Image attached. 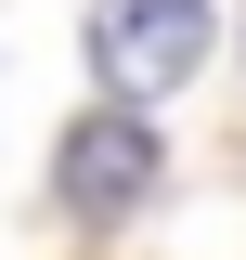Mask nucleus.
I'll use <instances>...</instances> for the list:
<instances>
[{"label": "nucleus", "mask_w": 246, "mask_h": 260, "mask_svg": "<svg viewBox=\"0 0 246 260\" xmlns=\"http://www.w3.org/2000/svg\"><path fill=\"white\" fill-rule=\"evenodd\" d=\"M208 52H220V13L208 0H104L91 13V65H104V91H130V104L182 91Z\"/></svg>", "instance_id": "1"}, {"label": "nucleus", "mask_w": 246, "mask_h": 260, "mask_svg": "<svg viewBox=\"0 0 246 260\" xmlns=\"http://www.w3.org/2000/svg\"><path fill=\"white\" fill-rule=\"evenodd\" d=\"M52 182H65L78 221H117V208H143V182H155V130L130 117V104H104V117H78L52 143Z\"/></svg>", "instance_id": "2"}]
</instances>
